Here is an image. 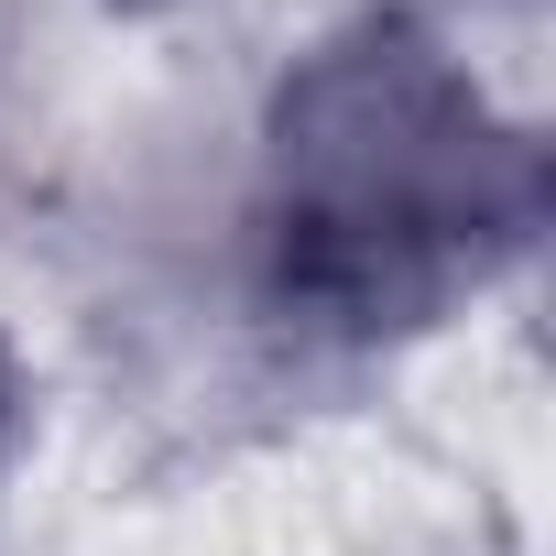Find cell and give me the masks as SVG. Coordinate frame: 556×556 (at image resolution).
<instances>
[{"label": "cell", "instance_id": "cell-1", "mask_svg": "<svg viewBox=\"0 0 556 556\" xmlns=\"http://www.w3.org/2000/svg\"><path fill=\"white\" fill-rule=\"evenodd\" d=\"M545 229V142L415 12L306 45L251 153V285L306 339H415Z\"/></svg>", "mask_w": 556, "mask_h": 556}, {"label": "cell", "instance_id": "cell-2", "mask_svg": "<svg viewBox=\"0 0 556 556\" xmlns=\"http://www.w3.org/2000/svg\"><path fill=\"white\" fill-rule=\"evenodd\" d=\"M34 437V361L12 350V328H0V491H12V458Z\"/></svg>", "mask_w": 556, "mask_h": 556}]
</instances>
